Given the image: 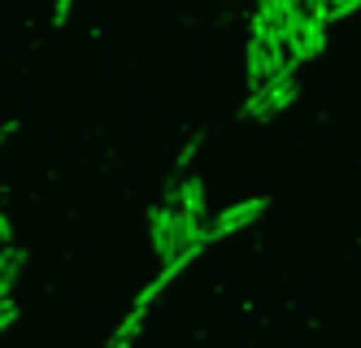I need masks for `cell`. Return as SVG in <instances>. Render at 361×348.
<instances>
[{
  "label": "cell",
  "mask_w": 361,
  "mask_h": 348,
  "mask_svg": "<svg viewBox=\"0 0 361 348\" xmlns=\"http://www.w3.org/2000/svg\"><path fill=\"white\" fill-rule=\"evenodd\" d=\"M296 66L300 61H292L288 57V66H283L274 78H266L257 92H248V100H244V118H257V122H266V118H274L279 109H288V104L296 100Z\"/></svg>",
  "instance_id": "1"
},
{
  "label": "cell",
  "mask_w": 361,
  "mask_h": 348,
  "mask_svg": "<svg viewBox=\"0 0 361 348\" xmlns=\"http://www.w3.org/2000/svg\"><path fill=\"white\" fill-rule=\"evenodd\" d=\"M270 209V200L266 196H252V200H240V205H231V209H218L214 218H209V239H222V235H235V231H244L248 222H257L262 213Z\"/></svg>",
  "instance_id": "2"
},
{
  "label": "cell",
  "mask_w": 361,
  "mask_h": 348,
  "mask_svg": "<svg viewBox=\"0 0 361 348\" xmlns=\"http://www.w3.org/2000/svg\"><path fill=\"white\" fill-rule=\"evenodd\" d=\"M152 253L161 257V265L183 253L178 248V209H170V205L152 209Z\"/></svg>",
  "instance_id": "3"
},
{
  "label": "cell",
  "mask_w": 361,
  "mask_h": 348,
  "mask_svg": "<svg viewBox=\"0 0 361 348\" xmlns=\"http://www.w3.org/2000/svg\"><path fill=\"white\" fill-rule=\"evenodd\" d=\"M244 66H248V88H252V92L262 88L266 78H274V74L283 70V66L270 61V48H266L262 40H248V57H244Z\"/></svg>",
  "instance_id": "4"
},
{
  "label": "cell",
  "mask_w": 361,
  "mask_h": 348,
  "mask_svg": "<svg viewBox=\"0 0 361 348\" xmlns=\"http://www.w3.org/2000/svg\"><path fill=\"white\" fill-rule=\"evenodd\" d=\"M178 209H183L188 218H200V222H204V213H209L204 209V183L196 174H188L183 183H178Z\"/></svg>",
  "instance_id": "5"
},
{
  "label": "cell",
  "mask_w": 361,
  "mask_h": 348,
  "mask_svg": "<svg viewBox=\"0 0 361 348\" xmlns=\"http://www.w3.org/2000/svg\"><path fill=\"white\" fill-rule=\"evenodd\" d=\"M22 265H27V253H22V248H9L5 257H0V301L13 292V283H18V275H22Z\"/></svg>",
  "instance_id": "6"
},
{
  "label": "cell",
  "mask_w": 361,
  "mask_h": 348,
  "mask_svg": "<svg viewBox=\"0 0 361 348\" xmlns=\"http://www.w3.org/2000/svg\"><path fill=\"white\" fill-rule=\"evenodd\" d=\"M140 331H144V309H131V313H126V323L114 331V340H109L105 348H131Z\"/></svg>",
  "instance_id": "7"
},
{
  "label": "cell",
  "mask_w": 361,
  "mask_h": 348,
  "mask_svg": "<svg viewBox=\"0 0 361 348\" xmlns=\"http://www.w3.org/2000/svg\"><path fill=\"white\" fill-rule=\"evenodd\" d=\"M200 140H204V136H192L183 148H178V157H174V179H183V170L192 166V157L200 152Z\"/></svg>",
  "instance_id": "8"
},
{
  "label": "cell",
  "mask_w": 361,
  "mask_h": 348,
  "mask_svg": "<svg viewBox=\"0 0 361 348\" xmlns=\"http://www.w3.org/2000/svg\"><path fill=\"white\" fill-rule=\"evenodd\" d=\"M357 9H361V0H331V5H326V22H340V18H348Z\"/></svg>",
  "instance_id": "9"
},
{
  "label": "cell",
  "mask_w": 361,
  "mask_h": 348,
  "mask_svg": "<svg viewBox=\"0 0 361 348\" xmlns=\"http://www.w3.org/2000/svg\"><path fill=\"white\" fill-rule=\"evenodd\" d=\"M70 9H74V0H53V26H66Z\"/></svg>",
  "instance_id": "10"
},
{
  "label": "cell",
  "mask_w": 361,
  "mask_h": 348,
  "mask_svg": "<svg viewBox=\"0 0 361 348\" xmlns=\"http://www.w3.org/2000/svg\"><path fill=\"white\" fill-rule=\"evenodd\" d=\"M13 318H18V305H13V296H5V301H0V331H5Z\"/></svg>",
  "instance_id": "11"
},
{
  "label": "cell",
  "mask_w": 361,
  "mask_h": 348,
  "mask_svg": "<svg viewBox=\"0 0 361 348\" xmlns=\"http://www.w3.org/2000/svg\"><path fill=\"white\" fill-rule=\"evenodd\" d=\"M5 253H9V218L0 213V257H5Z\"/></svg>",
  "instance_id": "12"
},
{
  "label": "cell",
  "mask_w": 361,
  "mask_h": 348,
  "mask_svg": "<svg viewBox=\"0 0 361 348\" xmlns=\"http://www.w3.org/2000/svg\"><path fill=\"white\" fill-rule=\"evenodd\" d=\"M13 131H18V122H5V126H0V148H5V140L13 136Z\"/></svg>",
  "instance_id": "13"
},
{
  "label": "cell",
  "mask_w": 361,
  "mask_h": 348,
  "mask_svg": "<svg viewBox=\"0 0 361 348\" xmlns=\"http://www.w3.org/2000/svg\"><path fill=\"white\" fill-rule=\"evenodd\" d=\"M322 5H331V0H322Z\"/></svg>",
  "instance_id": "14"
}]
</instances>
